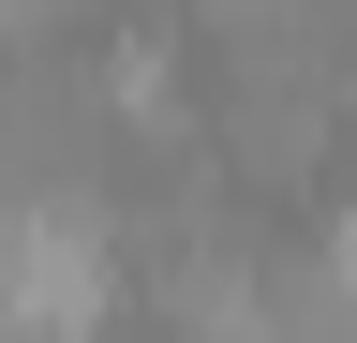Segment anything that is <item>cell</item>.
<instances>
[{
  "label": "cell",
  "mask_w": 357,
  "mask_h": 343,
  "mask_svg": "<svg viewBox=\"0 0 357 343\" xmlns=\"http://www.w3.org/2000/svg\"><path fill=\"white\" fill-rule=\"evenodd\" d=\"M75 15H105V0H0V45H45V30H75Z\"/></svg>",
  "instance_id": "cell-1"
}]
</instances>
